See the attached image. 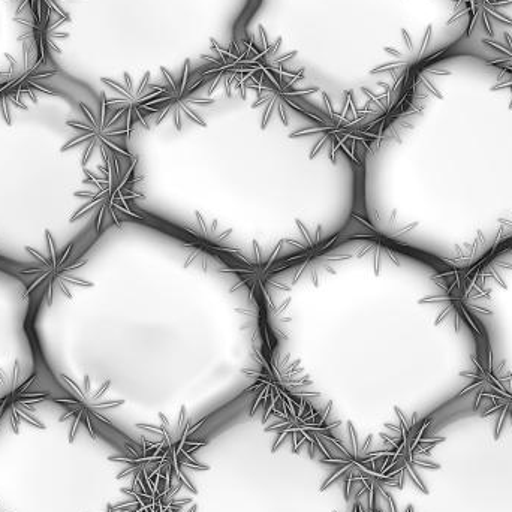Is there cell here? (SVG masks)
<instances>
[{
    "label": "cell",
    "mask_w": 512,
    "mask_h": 512,
    "mask_svg": "<svg viewBox=\"0 0 512 512\" xmlns=\"http://www.w3.org/2000/svg\"><path fill=\"white\" fill-rule=\"evenodd\" d=\"M378 450H373V436L361 441L354 423H346V438L340 439L330 457L319 460L322 465L333 468L321 487V493L327 492L336 483L343 484L346 501L366 498L367 512L378 510L379 498L387 499L388 487H396L397 481L384 474L376 463Z\"/></svg>",
    "instance_id": "6"
},
{
    "label": "cell",
    "mask_w": 512,
    "mask_h": 512,
    "mask_svg": "<svg viewBox=\"0 0 512 512\" xmlns=\"http://www.w3.org/2000/svg\"><path fill=\"white\" fill-rule=\"evenodd\" d=\"M38 93V92H35ZM0 93V267L33 291L89 246L125 206L129 123L81 102L56 131L17 125L27 96Z\"/></svg>",
    "instance_id": "3"
},
{
    "label": "cell",
    "mask_w": 512,
    "mask_h": 512,
    "mask_svg": "<svg viewBox=\"0 0 512 512\" xmlns=\"http://www.w3.org/2000/svg\"><path fill=\"white\" fill-rule=\"evenodd\" d=\"M483 44L492 48L496 53V57L486 60L487 65L495 66L499 71L512 72V36L510 33H505V42L483 39Z\"/></svg>",
    "instance_id": "13"
},
{
    "label": "cell",
    "mask_w": 512,
    "mask_h": 512,
    "mask_svg": "<svg viewBox=\"0 0 512 512\" xmlns=\"http://www.w3.org/2000/svg\"><path fill=\"white\" fill-rule=\"evenodd\" d=\"M24 2L29 3L30 8L33 9V12L41 11V15H39V18H48L50 12L60 11L59 5H57L56 0H24Z\"/></svg>",
    "instance_id": "14"
},
{
    "label": "cell",
    "mask_w": 512,
    "mask_h": 512,
    "mask_svg": "<svg viewBox=\"0 0 512 512\" xmlns=\"http://www.w3.org/2000/svg\"><path fill=\"white\" fill-rule=\"evenodd\" d=\"M35 291L0 267V406L38 379L39 357L30 330Z\"/></svg>",
    "instance_id": "4"
},
{
    "label": "cell",
    "mask_w": 512,
    "mask_h": 512,
    "mask_svg": "<svg viewBox=\"0 0 512 512\" xmlns=\"http://www.w3.org/2000/svg\"><path fill=\"white\" fill-rule=\"evenodd\" d=\"M265 433H274L271 453H276L288 442L292 453L300 454L306 450L310 459L330 457L340 442L337 430L342 421L334 417L331 406L313 408L309 403L291 405L274 411L267 423L262 424ZM319 459V460H321Z\"/></svg>",
    "instance_id": "8"
},
{
    "label": "cell",
    "mask_w": 512,
    "mask_h": 512,
    "mask_svg": "<svg viewBox=\"0 0 512 512\" xmlns=\"http://www.w3.org/2000/svg\"><path fill=\"white\" fill-rule=\"evenodd\" d=\"M0 512H3V511H0Z\"/></svg>",
    "instance_id": "19"
},
{
    "label": "cell",
    "mask_w": 512,
    "mask_h": 512,
    "mask_svg": "<svg viewBox=\"0 0 512 512\" xmlns=\"http://www.w3.org/2000/svg\"><path fill=\"white\" fill-rule=\"evenodd\" d=\"M222 408L216 409L212 414L198 418V420L189 414L188 408H182L174 420L161 414L158 415V424H135L137 429L146 430V432L158 436L156 441H149L150 450H152L156 466H158L155 475L167 478L171 486L182 483L189 492L197 493L194 484L186 477L185 469L209 471V466L198 462L195 453L209 444L206 430H209L210 423Z\"/></svg>",
    "instance_id": "5"
},
{
    "label": "cell",
    "mask_w": 512,
    "mask_h": 512,
    "mask_svg": "<svg viewBox=\"0 0 512 512\" xmlns=\"http://www.w3.org/2000/svg\"><path fill=\"white\" fill-rule=\"evenodd\" d=\"M203 245L123 215L35 292L30 330L65 396L111 421L122 375L267 372L258 282ZM113 423V421H111Z\"/></svg>",
    "instance_id": "1"
},
{
    "label": "cell",
    "mask_w": 512,
    "mask_h": 512,
    "mask_svg": "<svg viewBox=\"0 0 512 512\" xmlns=\"http://www.w3.org/2000/svg\"><path fill=\"white\" fill-rule=\"evenodd\" d=\"M201 99L203 87L186 113L146 111L129 125L123 189L129 215L203 245L246 273H268L337 242L357 212L366 138L315 113L270 137L280 120L306 107L276 110L255 93L256 135L221 134L198 110Z\"/></svg>",
    "instance_id": "2"
},
{
    "label": "cell",
    "mask_w": 512,
    "mask_h": 512,
    "mask_svg": "<svg viewBox=\"0 0 512 512\" xmlns=\"http://www.w3.org/2000/svg\"><path fill=\"white\" fill-rule=\"evenodd\" d=\"M105 512H117V511H116V508L113 507V505H108L107 511H105Z\"/></svg>",
    "instance_id": "17"
},
{
    "label": "cell",
    "mask_w": 512,
    "mask_h": 512,
    "mask_svg": "<svg viewBox=\"0 0 512 512\" xmlns=\"http://www.w3.org/2000/svg\"><path fill=\"white\" fill-rule=\"evenodd\" d=\"M110 462L119 463L123 466L122 471L117 474V480H134L138 475L146 474L153 477L156 474V460L149 447V439L141 436L140 442L125 444V453L120 456H111Z\"/></svg>",
    "instance_id": "11"
},
{
    "label": "cell",
    "mask_w": 512,
    "mask_h": 512,
    "mask_svg": "<svg viewBox=\"0 0 512 512\" xmlns=\"http://www.w3.org/2000/svg\"><path fill=\"white\" fill-rule=\"evenodd\" d=\"M510 5L512 0H453V14L447 24L453 26L456 21L466 18L465 36L474 35L478 24L483 26L487 35L493 36V23L512 27V18L504 11Z\"/></svg>",
    "instance_id": "10"
},
{
    "label": "cell",
    "mask_w": 512,
    "mask_h": 512,
    "mask_svg": "<svg viewBox=\"0 0 512 512\" xmlns=\"http://www.w3.org/2000/svg\"><path fill=\"white\" fill-rule=\"evenodd\" d=\"M183 484L171 486L162 475L141 474L132 480L131 487L122 489L128 501L116 505L117 512H185L191 499H179Z\"/></svg>",
    "instance_id": "9"
},
{
    "label": "cell",
    "mask_w": 512,
    "mask_h": 512,
    "mask_svg": "<svg viewBox=\"0 0 512 512\" xmlns=\"http://www.w3.org/2000/svg\"><path fill=\"white\" fill-rule=\"evenodd\" d=\"M197 511H198L197 505H192L191 510H189L188 512H197Z\"/></svg>",
    "instance_id": "18"
},
{
    "label": "cell",
    "mask_w": 512,
    "mask_h": 512,
    "mask_svg": "<svg viewBox=\"0 0 512 512\" xmlns=\"http://www.w3.org/2000/svg\"><path fill=\"white\" fill-rule=\"evenodd\" d=\"M492 406L486 411V415H495V439L501 438L507 420L512 421V391L505 388H492Z\"/></svg>",
    "instance_id": "12"
},
{
    "label": "cell",
    "mask_w": 512,
    "mask_h": 512,
    "mask_svg": "<svg viewBox=\"0 0 512 512\" xmlns=\"http://www.w3.org/2000/svg\"><path fill=\"white\" fill-rule=\"evenodd\" d=\"M385 502H387V511L375 510L372 512H399V510H397V505L396 502H394L393 496H388V498L385 499ZM403 512H415V510L414 507H408Z\"/></svg>",
    "instance_id": "15"
},
{
    "label": "cell",
    "mask_w": 512,
    "mask_h": 512,
    "mask_svg": "<svg viewBox=\"0 0 512 512\" xmlns=\"http://www.w3.org/2000/svg\"><path fill=\"white\" fill-rule=\"evenodd\" d=\"M352 512H367L364 510L363 504L361 502H355L354 508H352Z\"/></svg>",
    "instance_id": "16"
},
{
    "label": "cell",
    "mask_w": 512,
    "mask_h": 512,
    "mask_svg": "<svg viewBox=\"0 0 512 512\" xmlns=\"http://www.w3.org/2000/svg\"><path fill=\"white\" fill-rule=\"evenodd\" d=\"M394 412L397 423L385 424V429L393 430L394 435H379L387 448L378 450L376 463L384 474L397 481V489H403L406 480H411L421 493L427 495L429 490L421 480L418 469L441 468L438 463L430 460V454L445 438L433 435L432 420L429 418H421L417 414L408 417L399 408L394 409Z\"/></svg>",
    "instance_id": "7"
}]
</instances>
